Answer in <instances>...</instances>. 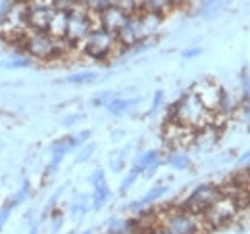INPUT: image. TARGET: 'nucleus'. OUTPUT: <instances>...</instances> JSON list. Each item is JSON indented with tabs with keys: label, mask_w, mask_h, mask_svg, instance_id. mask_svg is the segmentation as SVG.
Here are the masks:
<instances>
[{
	"label": "nucleus",
	"mask_w": 250,
	"mask_h": 234,
	"mask_svg": "<svg viewBox=\"0 0 250 234\" xmlns=\"http://www.w3.org/2000/svg\"><path fill=\"white\" fill-rule=\"evenodd\" d=\"M214 116L216 114H210L202 102L188 90L185 92L175 104H171L169 108V116H167V121H173V123H179L183 127H187L190 131H204L208 125L214 123Z\"/></svg>",
	"instance_id": "nucleus-1"
},
{
	"label": "nucleus",
	"mask_w": 250,
	"mask_h": 234,
	"mask_svg": "<svg viewBox=\"0 0 250 234\" xmlns=\"http://www.w3.org/2000/svg\"><path fill=\"white\" fill-rule=\"evenodd\" d=\"M20 46L25 56H29L31 59H39V61H56V59L63 58L69 50H73L65 42V39L58 40L52 35H48L46 31L33 29H29L23 35Z\"/></svg>",
	"instance_id": "nucleus-2"
},
{
	"label": "nucleus",
	"mask_w": 250,
	"mask_h": 234,
	"mask_svg": "<svg viewBox=\"0 0 250 234\" xmlns=\"http://www.w3.org/2000/svg\"><path fill=\"white\" fill-rule=\"evenodd\" d=\"M156 223H160L169 234H202L208 229L202 215L187 211L183 207L164 211L160 217H156Z\"/></svg>",
	"instance_id": "nucleus-3"
},
{
	"label": "nucleus",
	"mask_w": 250,
	"mask_h": 234,
	"mask_svg": "<svg viewBox=\"0 0 250 234\" xmlns=\"http://www.w3.org/2000/svg\"><path fill=\"white\" fill-rule=\"evenodd\" d=\"M96 27V14H93L83 4H73L67 10V31H65V42L71 48H81L85 39Z\"/></svg>",
	"instance_id": "nucleus-4"
},
{
	"label": "nucleus",
	"mask_w": 250,
	"mask_h": 234,
	"mask_svg": "<svg viewBox=\"0 0 250 234\" xmlns=\"http://www.w3.org/2000/svg\"><path fill=\"white\" fill-rule=\"evenodd\" d=\"M120 48L122 46L118 42V37L100 25H96L91 31V35L85 39V42L81 44V52L85 54V58L94 59V61H108L112 56L118 54Z\"/></svg>",
	"instance_id": "nucleus-5"
},
{
	"label": "nucleus",
	"mask_w": 250,
	"mask_h": 234,
	"mask_svg": "<svg viewBox=\"0 0 250 234\" xmlns=\"http://www.w3.org/2000/svg\"><path fill=\"white\" fill-rule=\"evenodd\" d=\"M239 211L241 209H239V205L235 202V198L225 194V192H221V196H219L218 200L202 213V219H204L208 229H219V227L229 225L237 217Z\"/></svg>",
	"instance_id": "nucleus-6"
},
{
	"label": "nucleus",
	"mask_w": 250,
	"mask_h": 234,
	"mask_svg": "<svg viewBox=\"0 0 250 234\" xmlns=\"http://www.w3.org/2000/svg\"><path fill=\"white\" fill-rule=\"evenodd\" d=\"M219 196H221V186L214 184V182H202V184H198V186L188 194L187 198H185V202L179 205V207L202 215L210 205L218 200Z\"/></svg>",
	"instance_id": "nucleus-7"
},
{
	"label": "nucleus",
	"mask_w": 250,
	"mask_h": 234,
	"mask_svg": "<svg viewBox=\"0 0 250 234\" xmlns=\"http://www.w3.org/2000/svg\"><path fill=\"white\" fill-rule=\"evenodd\" d=\"M118 42H120V46L125 48V50H131L135 44H139L141 40H145V39H150L148 37V33L145 29V25H143V20H141V12L139 14H133V16H129L127 18V21H125V25L122 29L118 31Z\"/></svg>",
	"instance_id": "nucleus-8"
},
{
	"label": "nucleus",
	"mask_w": 250,
	"mask_h": 234,
	"mask_svg": "<svg viewBox=\"0 0 250 234\" xmlns=\"http://www.w3.org/2000/svg\"><path fill=\"white\" fill-rule=\"evenodd\" d=\"M190 92L202 102V106H204L210 114H216V112H218L223 88L219 87L216 81H212V79H202V81L194 83V87L190 88Z\"/></svg>",
	"instance_id": "nucleus-9"
},
{
	"label": "nucleus",
	"mask_w": 250,
	"mask_h": 234,
	"mask_svg": "<svg viewBox=\"0 0 250 234\" xmlns=\"http://www.w3.org/2000/svg\"><path fill=\"white\" fill-rule=\"evenodd\" d=\"M127 18H129V14H125L122 8L110 6V8H106L104 12H100V14L96 16V25L104 27V29L114 33V35H118V31L125 25Z\"/></svg>",
	"instance_id": "nucleus-10"
},
{
	"label": "nucleus",
	"mask_w": 250,
	"mask_h": 234,
	"mask_svg": "<svg viewBox=\"0 0 250 234\" xmlns=\"http://www.w3.org/2000/svg\"><path fill=\"white\" fill-rule=\"evenodd\" d=\"M73 148L69 144V140H67V136L62 138V140H56L52 148H50V161H48V165H46V171H44V176H52L56 175V171H58V167H60V163L63 161V157L71 152Z\"/></svg>",
	"instance_id": "nucleus-11"
},
{
	"label": "nucleus",
	"mask_w": 250,
	"mask_h": 234,
	"mask_svg": "<svg viewBox=\"0 0 250 234\" xmlns=\"http://www.w3.org/2000/svg\"><path fill=\"white\" fill-rule=\"evenodd\" d=\"M141 104V98L137 96V98H122V96H114L104 108H106V112L110 114V116H125L127 112H131L135 106H139Z\"/></svg>",
	"instance_id": "nucleus-12"
},
{
	"label": "nucleus",
	"mask_w": 250,
	"mask_h": 234,
	"mask_svg": "<svg viewBox=\"0 0 250 234\" xmlns=\"http://www.w3.org/2000/svg\"><path fill=\"white\" fill-rule=\"evenodd\" d=\"M65 31H67V10L56 8V12H54V16L46 27V33L52 35L54 39L62 40V39H65Z\"/></svg>",
	"instance_id": "nucleus-13"
},
{
	"label": "nucleus",
	"mask_w": 250,
	"mask_h": 234,
	"mask_svg": "<svg viewBox=\"0 0 250 234\" xmlns=\"http://www.w3.org/2000/svg\"><path fill=\"white\" fill-rule=\"evenodd\" d=\"M154 163H164L162 152H160V150H146V152H143V154L135 159V163H133L131 171H135L137 175H143V173H145V169H146V167H150V165H154Z\"/></svg>",
	"instance_id": "nucleus-14"
},
{
	"label": "nucleus",
	"mask_w": 250,
	"mask_h": 234,
	"mask_svg": "<svg viewBox=\"0 0 250 234\" xmlns=\"http://www.w3.org/2000/svg\"><path fill=\"white\" fill-rule=\"evenodd\" d=\"M166 194H167V186H166V184L152 186L141 200H137V202H133V204L127 205V209H129V211H139V209H143V207H146V205L154 204L156 200H160V198L166 196Z\"/></svg>",
	"instance_id": "nucleus-15"
},
{
	"label": "nucleus",
	"mask_w": 250,
	"mask_h": 234,
	"mask_svg": "<svg viewBox=\"0 0 250 234\" xmlns=\"http://www.w3.org/2000/svg\"><path fill=\"white\" fill-rule=\"evenodd\" d=\"M227 2L229 0H200L198 16H202L204 20H212V18H216V14H219L227 6Z\"/></svg>",
	"instance_id": "nucleus-16"
},
{
	"label": "nucleus",
	"mask_w": 250,
	"mask_h": 234,
	"mask_svg": "<svg viewBox=\"0 0 250 234\" xmlns=\"http://www.w3.org/2000/svg\"><path fill=\"white\" fill-rule=\"evenodd\" d=\"M110 196H112L110 186H108V182H106V180H102V182H98V184H94V186H93L91 204H93L94 209H100V207H104V205L108 204Z\"/></svg>",
	"instance_id": "nucleus-17"
},
{
	"label": "nucleus",
	"mask_w": 250,
	"mask_h": 234,
	"mask_svg": "<svg viewBox=\"0 0 250 234\" xmlns=\"http://www.w3.org/2000/svg\"><path fill=\"white\" fill-rule=\"evenodd\" d=\"M175 6L171 0H146L145 2V12H150V14H156L160 18H166L167 12H171Z\"/></svg>",
	"instance_id": "nucleus-18"
},
{
	"label": "nucleus",
	"mask_w": 250,
	"mask_h": 234,
	"mask_svg": "<svg viewBox=\"0 0 250 234\" xmlns=\"http://www.w3.org/2000/svg\"><path fill=\"white\" fill-rule=\"evenodd\" d=\"M164 163H169L175 171H185V169L190 167V157H188L185 152H171L164 159Z\"/></svg>",
	"instance_id": "nucleus-19"
},
{
	"label": "nucleus",
	"mask_w": 250,
	"mask_h": 234,
	"mask_svg": "<svg viewBox=\"0 0 250 234\" xmlns=\"http://www.w3.org/2000/svg\"><path fill=\"white\" fill-rule=\"evenodd\" d=\"M96 79H98L96 71H79V73H73V75L65 77V83H69V85H91Z\"/></svg>",
	"instance_id": "nucleus-20"
},
{
	"label": "nucleus",
	"mask_w": 250,
	"mask_h": 234,
	"mask_svg": "<svg viewBox=\"0 0 250 234\" xmlns=\"http://www.w3.org/2000/svg\"><path fill=\"white\" fill-rule=\"evenodd\" d=\"M89 202H91V196H87V194H75L73 196V202L69 205L71 215H85L89 211Z\"/></svg>",
	"instance_id": "nucleus-21"
},
{
	"label": "nucleus",
	"mask_w": 250,
	"mask_h": 234,
	"mask_svg": "<svg viewBox=\"0 0 250 234\" xmlns=\"http://www.w3.org/2000/svg\"><path fill=\"white\" fill-rule=\"evenodd\" d=\"M29 65H31V58L25 54L12 59H0V69H27Z\"/></svg>",
	"instance_id": "nucleus-22"
},
{
	"label": "nucleus",
	"mask_w": 250,
	"mask_h": 234,
	"mask_svg": "<svg viewBox=\"0 0 250 234\" xmlns=\"http://www.w3.org/2000/svg\"><path fill=\"white\" fill-rule=\"evenodd\" d=\"M29 196H31V182L25 178V180H23V184L18 188V192L12 196L10 205H12V207H16V205L23 204V202H27V200H29Z\"/></svg>",
	"instance_id": "nucleus-23"
},
{
	"label": "nucleus",
	"mask_w": 250,
	"mask_h": 234,
	"mask_svg": "<svg viewBox=\"0 0 250 234\" xmlns=\"http://www.w3.org/2000/svg\"><path fill=\"white\" fill-rule=\"evenodd\" d=\"M129 148H131V146H125L124 150H120V152H114L116 156H112V157H110V169H112L114 173H120V171H124L125 157H127V152H129Z\"/></svg>",
	"instance_id": "nucleus-24"
},
{
	"label": "nucleus",
	"mask_w": 250,
	"mask_h": 234,
	"mask_svg": "<svg viewBox=\"0 0 250 234\" xmlns=\"http://www.w3.org/2000/svg\"><path fill=\"white\" fill-rule=\"evenodd\" d=\"M94 152H96V144L94 142H85L79 150V154L75 156V163H87L94 156Z\"/></svg>",
	"instance_id": "nucleus-25"
},
{
	"label": "nucleus",
	"mask_w": 250,
	"mask_h": 234,
	"mask_svg": "<svg viewBox=\"0 0 250 234\" xmlns=\"http://www.w3.org/2000/svg\"><path fill=\"white\" fill-rule=\"evenodd\" d=\"M114 6L122 8L125 14H129V16L143 12V8L139 6V2H137V0H114Z\"/></svg>",
	"instance_id": "nucleus-26"
},
{
	"label": "nucleus",
	"mask_w": 250,
	"mask_h": 234,
	"mask_svg": "<svg viewBox=\"0 0 250 234\" xmlns=\"http://www.w3.org/2000/svg\"><path fill=\"white\" fill-rule=\"evenodd\" d=\"M93 136V133L89 131V129H85V131H81V133H77V135H71V136H67V140H69V144L71 148L75 150V148H81L89 138Z\"/></svg>",
	"instance_id": "nucleus-27"
},
{
	"label": "nucleus",
	"mask_w": 250,
	"mask_h": 234,
	"mask_svg": "<svg viewBox=\"0 0 250 234\" xmlns=\"http://www.w3.org/2000/svg\"><path fill=\"white\" fill-rule=\"evenodd\" d=\"M110 6H114V0H91L89 4H87V8L93 12V14H100V12H104L106 8H110Z\"/></svg>",
	"instance_id": "nucleus-28"
},
{
	"label": "nucleus",
	"mask_w": 250,
	"mask_h": 234,
	"mask_svg": "<svg viewBox=\"0 0 250 234\" xmlns=\"http://www.w3.org/2000/svg\"><path fill=\"white\" fill-rule=\"evenodd\" d=\"M114 96H116V94H114L112 90H104V92H100V94H96V96H94L91 104H93L94 108H104V106H106Z\"/></svg>",
	"instance_id": "nucleus-29"
},
{
	"label": "nucleus",
	"mask_w": 250,
	"mask_h": 234,
	"mask_svg": "<svg viewBox=\"0 0 250 234\" xmlns=\"http://www.w3.org/2000/svg\"><path fill=\"white\" fill-rule=\"evenodd\" d=\"M137 176H139V175H137L135 171H129V173L125 175V178L122 180V184H120V192H122V194L129 192V188H131V186L137 182Z\"/></svg>",
	"instance_id": "nucleus-30"
},
{
	"label": "nucleus",
	"mask_w": 250,
	"mask_h": 234,
	"mask_svg": "<svg viewBox=\"0 0 250 234\" xmlns=\"http://www.w3.org/2000/svg\"><path fill=\"white\" fill-rule=\"evenodd\" d=\"M162 104H164V90H156V92H154V98H152V106H150L148 116H154L158 110H160Z\"/></svg>",
	"instance_id": "nucleus-31"
},
{
	"label": "nucleus",
	"mask_w": 250,
	"mask_h": 234,
	"mask_svg": "<svg viewBox=\"0 0 250 234\" xmlns=\"http://www.w3.org/2000/svg\"><path fill=\"white\" fill-rule=\"evenodd\" d=\"M12 209H14V207H12L10 204H6L0 207V233H2L4 225L8 223V219H10V215H12Z\"/></svg>",
	"instance_id": "nucleus-32"
},
{
	"label": "nucleus",
	"mask_w": 250,
	"mask_h": 234,
	"mask_svg": "<svg viewBox=\"0 0 250 234\" xmlns=\"http://www.w3.org/2000/svg\"><path fill=\"white\" fill-rule=\"evenodd\" d=\"M102 180H106V171L102 169V167H96L93 173H91V176H89V182L91 184H98V182H102Z\"/></svg>",
	"instance_id": "nucleus-33"
},
{
	"label": "nucleus",
	"mask_w": 250,
	"mask_h": 234,
	"mask_svg": "<svg viewBox=\"0 0 250 234\" xmlns=\"http://www.w3.org/2000/svg\"><path fill=\"white\" fill-rule=\"evenodd\" d=\"M14 2H16V0H0V21L10 14V10H12Z\"/></svg>",
	"instance_id": "nucleus-34"
},
{
	"label": "nucleus",
	"mask_w": 250,
	"mask_h": 234,
	"mask_svg": "<svg viewBox=\"0 0 250 234\" xmlns=\"http://www.w3.org/2000/svg\"><path fill=\"white\" fill-rule=\"evenodd\" d=\"M202 54V48H198V46H194V48H187V50H183V59H192V58H198Z\"/></svg>",
	"instance_id": "nucleus-35"
},
{
	"label": "nucleus",
	"mask_w": 250,
	"mask_h": 234,
	"mask_svg": "<svg viewBox=\"0 0 250 234\" xmlns=\"http://www.w3.org/2000/svg\"><path fill=\"white\" fill-rule=\"evenodd\" d=\"M83 119V116L81 114H71V116H65L62 119V125L63 127H71V125H75L77 121H81Z\"/></svg>",
	"instance_id": "nucleus-36"
},
{
	"label": "nucleus",
	"mask_w": 250,
	"mask_h": 234,
	"mask_svg": "<svg viewBox=\"0 0 250 234\" xmlns=\"http://www.w3.org/2000/svg\"><path fill=\"white\" fill-rule=\"evenodd\" d=\"M52 2H54V6L60 8V10H69L73 4H77V0H52Z\"/></svg>",
	"instance_id": "nucleus-37"
},
{
	"label": "nucleus",
	"mask_w": 250,
	"mask_h": 234,
	"mask_svg": "<svg viewBox=\"0 0 250 234\" xmlns=\"http://www.w3.org/2000/svg\"><path fill=\"white\" fill-rule=\"evenodd\" d=\"M160 165H162V163H154V165H150V167H146L143 175L146 176V178H150V176H152V175H156V171H158V167H160Z\"/></svg>",
	"instance_id": "nucleus-38"
},
{
	"label": "nucleus",
	"mask_w": 250,
	"mask_h": 234,
	"mask_svg": "<svg viewBox=\"0 0 250 234\" xmlns=\"http://www.w3.org/2000/svg\"><path fill=\"white\" fill-rule=\"evenodd\" d=\"M245 163H250V148L243 156H239V159H237V165H245Z\"/></svg>",
	"instance_id": "nucleus-39"
},
{
	"label": "nucleus",
	"mask_w": 250,
	"mask_h": 234,
	"mask_svg": "<svg viewBox=\"0 0 250 234\" xmlns=\"http://www.w3.org/2000/svg\"><path fill=\"white\" fill-rule=\"evenodd\" d=\"M63 219L62 217H58V215H54V221H52V233H58V229L62 227Z\"/></svg>",
	"instance_id": "nucleus-40"
},
{
	"label": "nucleus",
	"mask_w": 250,
	"mask_h": 234,
	"mask_svg": "<svg viewBox=\"0 0 250 234\" xmlns=\"http://www.w3.org/2000/svg\"><path fill=\"white\" fill-rule=\"evenodd\" d=\"M171 2H173V6L177 8V6H183V4H187L188 0H171Z\"/></svg>",
	"instance_id": "nucleus-41"
},
{
	"label": "nucleus",
	"mask_w": 250,
	"mask_h": 234,
	"mask_svg": "<svg viewBox=\"0 0 250 234\" xmlns=\"http://www.w3.org/2000/svg\"><path fill=\"white\" fill-rule=\"evenodd\" d=\"M27 234H39V225L35 223V225H33L31 229H29V233H27Z\"/></svg>",
	"instance_id": "nucleus-42"
},
{
	"label": "nucleus",
	"mask_w": 250,
	"mask_h": 234,
	"mask_svg": "<svg viewBox=\"0 0 250 234\" xmlns=\"http://www.w3.org/2000/svg\"><path fill=\"white\" fill-rule=\"evenodd\" d=\"M91 0H77V4H83V6H87Z\"/></svg>",
	"instance_id": "nucleus-43"
},
{
	"label": "nucleus",
	"mask_w": 250,
	"mask_h": 234,
	"mask_svg": "<svg viewBox=\"0 0 250 234\" xmlns=\"http://www.w3.org/2000/svg\"><path fill=\"white\" fill-rule=\"evenodd\" d=\"M137 2H139V6H141V8H145V2H146V0H137Z\"/></svg>",
	"instance_id": "nucleus-44"
},
{
	"label": "nucleus",
	"mask_w": 250,
	"mask_h": 234,
	"mask_svg": "<svg viewBox=\"0 0 250 234\" xmlns=\"http://www.w3.org/2000/svg\"><path fill=\"white\" fill-rule=\"evenodd\" d=\"M83 234H91V231H85V233H83Z\"/></svg>",
	"instance_id": "nucleus-45"
},
{
	"label": "nucleus",
	"mask_w": 250,
	"mask_h": 234,
	"mask_svg": "<svg viewBox=\"0 0 250 234\" xmlns=\"http://www.w3.org/2000/svg\"><path fill=\"white\" fill-rule=\"evenodd\" d=\"M0 146H2V142H0Z\"/></svg>",
	"instance_id": "nucleus-46"
}]
</instances>
